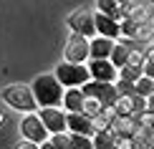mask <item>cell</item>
<instances>
[{
	"instance_id": "18",
	"label": "cell",
	"mask_w": 154,
	"mask_h": 149,
	"mask_svg": "<svg viewBox=\"0 0 154 149\" xmlns=\"http://www.w3.org/2000/svg\"><path fill=\"white\" fill-rule=\"evenodd\" d=\"M91 144H94V149H116L114 134H109V132H96L91 137Z\"/></svg>"
},
{
	"instance_id": "21",
	"label": "cell",
	"mask_w": 154,
	"mask_h": 149,
	"mask_svg": "<svg viewBox=\"0 0 154 149\" xmlns=\"http://www.w3.org/2000/svg\"><path fill=\"white\" fill-rule=\"evenodd\" d=\"M48 141L53 149H71V137L68 134H53V137H48Z\"/></svg>"
},
{
	"instance_id": "12",
	"label": "cell",
	"mask_w": 154,
	"mask_h": 149,
	"mask_svg": "<svg viewBox=\"0 0 154 149\" xmlns=\"http://www.w3.org/2000/svg\"><path fill=\"white\" fill-rule=\"evenodd\" d=\"M94 30L101 38H109V41H116L119 38V23L106 18V15H101V13H96V10H94Z\"/></svg>"
},
{
	"instance_id": "13",
	"label": "cell",
	"mask_w": 154,
	"mask_h": 149,
	"mask_svg": "<svg viewBox=\"0 0 154 149\" xmlns=\"http://www.w3.org/2000/svg\"><path fill=\"white\" fill-rule=\"evenodd\" d=\"M61 104L66 106L68 114H81V109H83V94H81V88H63Z\"/></svg>"
},
{
	"instance_id": "16",
	"label": "cell",
	"mask_w": 154,
	"mask_h": 149,
	"mask_svg": "<svg viewBox=\"0 0 154 149\" xmlns=\"http://www.w3.org/2000/svg\"><path fill=\"white\" fill-rule=\"evenodd\" d=\"M96 13H101V15H106V18L119 23V3L116 0H99L96 3Z\"/></svg>"
},
{
	"instance_id": "14",
	"label": "cell",
	"mask_w": 154,
	"mask_h": 149,
	"mask_svg": "<svg viewBox=\"0 0 154 149\" xmlns=\"http://www.w3.org/2000/svg\"><path fill=\"white\" fill-rule=\"evenodd\" d=\"M126 61H129V43H114V48H111V53H109V63H111L114 68H124L126 66Z\"/></svg>"
},
{
	"instance_id": "10",
	"label": "cell",
	"mask_w": 154,
	"mask_h": 149,
	"mask_svg": "<svg viewBox=\"0 0 154 149\" xmlns=\"http://www.w3.org/2000/svg\"><path fill=\"white\" fill-rule=\"evenodd\" d=\"M114 43H116V41L94 36L91 41H88V61H109V53H111Z\"/></svg>"
},
{
	"instance_id": "2",
	"label": "cell",
	"mask_w": 154,
	"mask_h": 149,
	"mask_svg": "<svg viewBox=\"0 0 154 149\" xmlns=\"http://www.w3.org/2000/svg\"><path fill=\"white\" fill-rule=\"evenodd\" d=\"M3 101L8 104L15 111H25V114H35L38 104L33 99V91H30L28 83H10V86L3 88Z\"/></svg>"
},
{
	"instance_id": "5",
	"label": "cell",
	"mask_w": 154,
	"mask_h": 149,
	"mask_svg": "<svg viewBox=\"0 0 154 149\" xmlns=\"http://www.w3.org/2000/svg\"><path fill=\"white\" fill-rule=\"evenodd\" d=\"M81 94L86 99L99 101L104 109H111V104L116 101V91H114V83H99V81H88L81 86Z\"/></svg>"
},
{
	"instance_id": "24",
	"label": "cell",
	"mask_w": 154,
	"mask_h": 149,
	"mask_svg": "<svg viewBox=\"0 0 154 149\" xmlns=\"http://www.w3.org/2000/svg\"><path fill=\"white\" fill-rule=\"evenodd\" d=\"M3 121H5V119H3V114H0V124H3Z\"/></svg>"
},
{
	"instance_id": "8",
	"label": "cell",
	"mask_w": 154,
	"mask_h": 149,
	"mask_svg": "<svg viewBox=\"0 0 154 149\" xmlns=\"http://www.w3.org/2000/svg\"><path fill=\"white\" fill-rule=\"evenodd\" d=\"M38 119L48 134H66V111L61 109H38Z\"/></svg>"
},
{
	"instance_id": "9",
	"label": "cell",
	"mask_w": 154,
	"mask_h": 149,
	"mask_svg": "<svg viewBox=\"0 0 154 149\" xmlns=\"http://www.w3.org/2000/svg\"><path fill=\"white\" fill-rule=\"evenodd\" d=\"M86 68H88L91 81H99V83H114L116 81V68L109 61H88Z\"/></svg>"
},
{
	"instance_id": "11",
	"label": "cell",
	"mask_w": 154,
	"mask_h": 149,
	"mask_svg": "<svg viewBox=\"0 0 154 149\" xmlns=\"http://www.w3.org/2000/svg\"><path fill=\"white\" fill-rule=\"evenodd\" d=\"M66 129L71 134H79V137H94V126H91V119L83 114H66Z\"/></svg>"
},
{
	"instance_id": "1",
	"label": "cell",
	"mask_w": 154,
	"mask_h": 149,
	"mask_svg": "<svg viewBox=\"0 0 154 149\" xmlns=\"http://www.w3.org/2000/svg\"><path fill=\"white\" fill-rule=\"evenodd\" d=\"M33 91V99L38 104V109H58L61 106V99H63V86L56 81L53 73H46V76H38L30 86Z\"/></svg>"
},
{
	"instance_id": "15",
	"label": "cell",
	"mask_w": 154,
	"mask_h": 149,
	"mask_svg": "<svg viewBox=\"0 0 154 149\" xmlns=\"http://www.w3.org/2000/svg\"><path fill=\"white\" fill-rule=\"evenodd\" d=\"M111 121H114V111H111V109H101V111L91 119L94 134L96 132H109V129H111Z\"/></svg>"
},
{
	"instance_id": "17",
	"label": "cell",
	"mask_w": 154,
	"mask_h": 149,
	"mask_svg": "<svg viewBox=\"0 0 154 149\" xmlns=\"http://www.w3.org/2000/svg\"><path fill=\"white\" fill-rule=\"evenodd\" d=\"M152 91H154V79L142 76V79L134 81V96H139V99H149Z\"/></svg>"
},
{
	"instance_id": "19",
	"label": "cell",
	"mask_w": 154,
	"mask_h": 149,
	"mask_svg": "<svg viewBox=\"0 0 154 149\" xmlns=\"http://www.w3.org/2000/svg\"><path fill=\"white\" fill-rule=\"evenodd\" d=\"M18 141H15V132H13V124H0V149H13Z\"/></svg>"
},
{
	"instance_id": "3",
	"label": "cell",
	"mask_w": 154,
	"mask_h": 149,
	"mask_svg": "<svg viewBox=\"0 0 154 149\" xmlns=\"http://www.w3.org/2000/svg\"><path fill=\"white\" fill-rule=\"evenodd\" d=\"M56 81L61 83L63 88H81L83 83L91 81L86 66H76V63H66L63 61L58 68H56Z\"/></svg>"
},
{
	"instance_id": "4",
	"label": "cell",
	"mask_w": 154,
	"mask_h": 149,
	"mask_svg": "<svg viewBox=\"0 0 154 149\" xmlns=\"http://www.w3.org/2000/svg\"><path fill=\"white\" fill-rule=\"evenodd\" d=\"M63 56H66V63L86 66V61H88V38H83L79 33H71L68 41H66V48H63Z\"/></svg>"
},
{
	"instance_id": "7",
	"label": "cell",
	"mask_w": 154,
	"mask_h": 149,
	"mask_svg": "<svg viewBox=\"0 0 154 149\" xmlns=\"http://www.w3.org/2000/svg\"><path fill=\"white\" fill-rule=\"evenodd\" d=\"M68 28H71V33H79L83 38H94V10H88V8H81V10H76L73 15H68Z\"/></svg>"
},
{
	"instance_id": "22",
	"label": "cell",
	"mask_w": 154,
	"mask_h": 149,
	"mask_svg": "<svg viewBox=\"0 0 154 149\" xmlns=\"http://www.w3.org/2000/svg\"><path fill=\"white\" fill-rule=\"evenodd\" d=\"M71 137V149H94L88 137H79V134H68Z\"/></svg>"
},
{
	"instance_id": "20",
	"label": "cell",
	"mask_w": 154,
	"mask_h": 149,
	"mask_svg": "<svg viewBox=\"0 0 154 149\" xmlns=\"http://www.w3.org/2000/svg\"><path fill=\"white\" fill-rule=\"evenodd\" d=\"M116 79H119V81H126V83H134L137 79H142V68H134V66L126 63L124 68L116 71Z\"/></svg>"
},
{
	"instance_id": "23",
	"label": "cell",
	"mask_w": 154,
	"mask_h": 149,
	"mask_svg": "<svg viewBox=\"0 0 154 149\" xmlns=\"http://www.w3.org/2000/svg\"><path fill=\"white\" fill-rule=\"evenodd\" d=\"M15 149H38V144H33V141H25V139H20L15 144Z\"/></svg>"
},
{
	"instance_id": "6",
	"label": "cell",
	"mask_w": 154,
	"mask_h": 149,
	"mask_svg": "<svg viewBox=\"0 0 154 149\" xmlns=\"http://www.w3.org/2000/svg\"><path fill=\"white\" fill-rule=\"evenodd\" d=\"M20 134H23L25 141H33V144H43V141H48V132L43 129L38 114H25L23 119H20Z\"/></svg>"
}]
</instances>
